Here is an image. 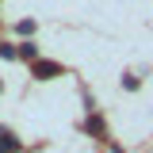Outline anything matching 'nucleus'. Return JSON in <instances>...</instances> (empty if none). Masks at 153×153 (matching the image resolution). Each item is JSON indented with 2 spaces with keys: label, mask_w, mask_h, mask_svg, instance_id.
Instances as JSON below:
<instances>
[{
  "label": "nucleus",
  "mask_w": 153,
  "mask_h": 153,
  "mask_svg": "<svg viewBox=\"0 0 153 153\" xmlns=\"http://www.w3.org/2000/svg\"><path fill=\"white\" fill-rule=\"evenodd\" d=\"M16 149H19L16 134H12V130H4V126H0V153H16Z\"/></svg>",
  "instance_id": "nucleus-1"
},
{
  "label": "nucleus",
  "mask_w": 153,
  "mask_h": 153,
  "mask_svg": "<svg viewBox=\"0 0 153 153\" xmlns=\"http://www.w3.org/2000/svg\"><path fill=\"white\" fill-rule=\"evenodd\" d=\"M61 73V65H54V61H35V76H57Z\"/></svg>",
  "instance_id": "nucleus-2"
}]
</instances>
